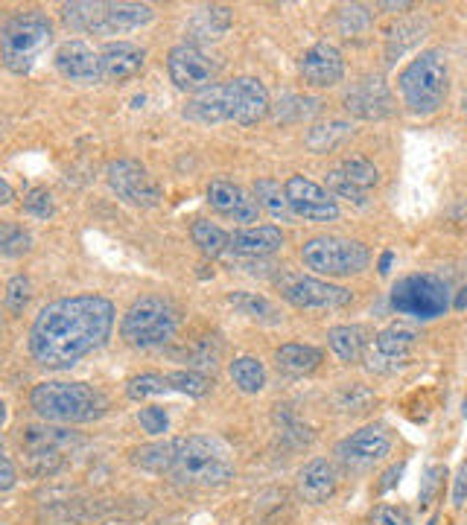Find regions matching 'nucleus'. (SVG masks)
<instances>
[{
	"label": "nucleus",
	"mask_w": 467,
	"mask_h": 525,
	"mask_svg": "<svg viewBox=\"0 0 467 525\" xmlns=\"http://www.w3.org/2000/svg\"><path fill=\"white\" fill-rule=\"evenodd\" d=\"M114 304L103 295H71L41 307L30 327V353L47 371H68L106 345Z\"/></svg>",
	"instance_id": "obj_1"
},
{
	"label": "nucleus",
	"mask_w": 467,
	"mask_h": 525,
	"mask_svg": "<svg viewBox=\"0 0 467 525\" xmlns=\"http://www.w3.org/2000/svg\"><path fill=\"white\" fill-rule=\"evenodd\" d=\"M167 476L184 488H219L234 476V461L228 447L211 435L173 438V464Z\"/></svg>",
	"instance_id": "obj_2"
},
{
	"label": "nucleus",
	"mask_w": 467,
	"mask_h": 525,
	"mask_svg": "<svg viewBox=\"0 0 467 525\" xmlns=\"http://www.w3.org/2000/svg\"><path fill=\"white\" fill-rule=\"evenodd\" d=\"M397 91L403 97V105L418 114L430 117L441 105L447 103L450 91V70L441 50H421L397 76Z\"/></svg>",
	"instance_id": "obj_3"
},
{
	"label": "nucleus",
	"mask_w": 467,
	"mask_h": 525,
	"mask_svg": "<svg viewBox=\"0 0 467 525\" xmlns=\"http://www.w3.org/2000/svg\"><path fill=\"white\" fill-rule=\"evenodd\" d=\"M30 406L47 423H88L106 415V397L88 383H38Z\"/></svg>",
	"instance_id": "obj_4"
},
{
	"label": "nucleus",
	"mask_w": 467,
	"mask_h": 525,
	"mask_svg": "<svg viewBox=\"0 0 467 525\" xmlns=\"http://www.w3.org/2000/svg\"><path fill=\"white\" fill-rule=\"evenodd\" d=\"M152 6L146 3H106V0H76L62 6V18L65 24L73 27L76 33H94V35H120L141 30L152 21Z\"/></svg>",
	"instance_id": "obj_5"
},
{
	"label": "nucleus",
	"mask_w": 467,
	"mask_h": 525,
	"mask_svg": "<svg viewBox=\"0 0 467 525\" xmlns=\"http://www.w3.org/2000/svg\"><path fill=\"white\" fill-rule=\"evenodd\" d=\"M50 41H53V24L47 15L18 12L0 27V59L12 73L24 76L36 68Z\"/></svg>",
	"instance_id": "obj_6"
},
{
	"label": "nucleus",
	"mask_w": 467,
	"mask_h": 525,
	"mask_svg": "<svg viewBox=\"0 0 467 525\" xmlns=\"http://www.w3.org/2000/svg\"><path fill=\"white\" fill-rule=\"evenodd\" d=\"M179 330V310L173 301L161 295H144L138 298L120 321V336L132 348H161L167 345Z\"/></svg>",
	"instance_id": "obj_7"
},
{
	"label": "nucleus",
	"mask_w": 467,
	"mask_h": 525,
	"mask_svg": "<svg viewBox=\"0 0 467 525\" xmlns=\"http://www.w3.org/2000/svg\"><path fill=\"white\" fill-rule=\"evenodd\" d=\"M301 260L307 269L327 278H351L368 269L371 251L360 240L345 237H313L301 245Z\"/></svg>",
	"instance_id": "obj_8"
},
{
	"label": "nucleus",
	"mask_w": 467,
	"mask_h": 525,
	"mask_svg": "<svg viewBox=\"0 0 467 525\" xmlns=\"http://www.w3.org/2000/svg\"><path fill=\"white\" fill-rule=\"evenodd\" d=\"M18 444H21L27 470L33 476H50V473H56L65 464V458L76 447H82V438L76 432H71V429L41 423V426H24Z\"/></svg>",
	"instance_id": "obj_9"
},
{
	"label": "nucleus",
	"mask_w": 467,
	"mask_h": 525,
	"mask_svg": "<svg viewBox=\"0 0 467 525\" xmlns=\"http://www.w3.org/2000/svg\"><path fill=\"white\" fill-rule=\"evenodd\" d=\"M450 289L435 275H409L397 280L392 289V310L400 315H412L418 321H432L447 313Z\"/></svg>",
	"instance_id": "obj_10"
},
{
	"label": "nucleus",
	"mask_w": 467,
	"mask_h": 525,
	"mask_svg": "<svg viewBox=\"0 0 467 525\" xmlns=\"http://www.w3.org/2000/svg\"><path fill=\"white\" fill-rule=\"evenodd\" d=\"M278 286L281 295L298 310H342L354 301L351 289L310 275H281Z\"/></svg>",
	"instance_id": "obj_11"
},
{
	"label": "nucleus",
	"mask_w": 467,
	"mask_h": 525,
	"mask_svg": "<svg viewBox=\"0 0 467 525\" xmlns=\"http://www.w3.org/2000/svg\"><path fill=\"white\" fill-rule=\"evenodd\" d=\"M106 181L108 187L117 193V199H123L126 205L155 208L161 202V184L152 178L144 164H138L132 158L111 161L106 167Z\"/></svg>",
	"instance_id": "obj_12"
},
{
	"label": "nucleus",
	"mask_w": 467,
	"mask_h": 525,
	"mask_svg": "<svg viewBox=\"0 0 467 525\" xmlns=\"http://www.w3.org/2000/svg\"><path fill=\"white\" fill-rule=\"evenodd\" d=\"M167 73H170V82L179 91L199 94V91L216 85L219 62L211 53H205L202 47H196V44H179L167 56Z\"/></svg>",
	"instance_id": "obj_13"
},
{
	"label": "nucleus",
	"mask_w": 467,
	"mask_h": 525,
	"mask_svg": "<svg viewBox=\"0 0 467 525\" xmlns=\"http://www.w3.org/2000/svg\"><path fill=\"white\" fill-rule=\"evenodd\" d=\"M389 453H392V432L383 423L362 426L357 432H351L345 441L336 444V458L351 470H365V467L383 461Z\"/></svg>",
	"instance_id": "obj_14"
},
{
	"label": "nucleus",
	"mask_w": 467,
	"mask_h": 525,
	"mask_svg": "<svg viewBox=\"0 0 467 525\" xmlns=\"http://www.w3.org/2000/svg\"><path fill=\"white\" fill-rule=\"evenodd\" d=\"M284 196L292 216L307 222H333L339 216L336 199L324 190L322 184L310 181L307 175H289L284 184Z\"/></svg>",
	"instance_id": "obj_15"
},
{
	"label": "nucleus",
	"mask_w": 467,
	"mask_h": 525,
	"mask_svg": "<svg viewBox=\"0 0 467 525\" xmlns=\"http://www.w3.org/2000/svg\"><path fill=\"white\" fill-rule=\"evenodd\" d=\"M415 350V333L409 327H400V324H392L386 330H380L374 336V342L365 350V365L368 371L374 374H392L397 368H403L409 362Z\"/></svg>",
	"instance_id": "obj_16"
},
{
	"label": "nucleus",
	"mask_w": 467,
	"mask_h": 525,
	"mask_svg": "<svg viewBox=\"0 0 467 525\" xmlns=\"http://www.w3.org/2000/svg\"><path fill=\"white\" fill-rule=\"evenodd\" d=\"M225 94H228V120H234L240 126L260 123L272 108L266 85L254 76H237V79L225 82Z\"/></svg>",
	"instance_id": "obj_17"
},
{
	"label": "nucleus",
	"mask_w": 467,
	"mask_h": 525,
	"mask_svg": "<svg viewBox=\"0 0 467 525\" xmlns=\"http://www.w3.org/2000/svg\"><path fill=\"white\" fill-rule=\"evenodd\" d=\"M53 62H56V70L71 79V82H79V85H97L103 82V70H100V53L79 41V38H71L65 44L56 47L53 53Z\"/></svg>",
	"instance_id": "obj_18"
},
{
	"label": "nucleus",
	"mask_w": 467,
	"mask_h": 525,
	"mask_svg": "<svg viewBox=\"0 0 467 525\" xmlns=\"http://www.w3.org/2000/svg\"><path fill=\"white\" fill-rule=\"evenodd\" d=\"M395 108V97L389 85L380 76L360 79L348 94H345V111L357 120H383Z\"/></svg>",
	"instance_id": "obj_19"
},
{
	"label": "nucleus",
	"mask_w": 467,
	"mask_h": 525,
	"mask_svg": "<svg viewBox=\"0 0 467 525\" xmlns=\"http://www.w3.org/2000/svg\"><path fill=\"white\" fill-rule=\"evenodd\" d=\"M298 70H301V76L310 88H333L345 76V59L333 44L319 41L310 50H304Z\"/></svg>",
	"instance_id": "obj_20"
},
{
	"label": "nucleus",
	"mask_w": 467,
	"mask_h": 525,
	"mask_svg": "<svg viewBox=\"0 0 467 525\" xmlns=\"http://www.w3.org/2000/svg\"><path fill=\"white\" fill-rule=\"evenodd\" d=\"M208 205L234 222H243L246 228H249V222H257V213H260L257 199H252L240 184L225 181V178H216L208 184Z\"/></svg>",
	"instance_id": "obj_21"
},
{
	"label": "nucleus",
	"mask_w": 467,
	"mask_h": 525,
	"mask_svg": "<svg viewBox=\"0 0 467 525\" xmlns=\"http://www.w3.org/2000/svg\"><path fill=\"white\" fill-rule=\"evenodd\" d=\"M281 248H284V231L275 225H249V228H237L234 234H228V251H234V257L257 260Z\"/></svg>",
	"instance_id": "obj_22"
},
{
	"label": "nucleus",
	"mask_w": 467,
	"mask_h": 525,
	"mask_svg": "<svg viewBox=\"0 0 467 525\" xmlns=\"http://www.w3.org/2000/svg\"><path fill=\"white\" fill-rule=\"evenodd\" d=\"M146 62L144 47L132 44V41H108L100 50V70H103V82H126L135 73H141Z\"/></svg>",
	"instance_id": "obj_23"
},
{
	"label": "nucleus",
	"mask_w": 467,
	"mask_h": 525,
	"mask_svg": "<svg viewBox=\"0 0 467 525\" xmlns=\"http://www.w3.org/2000/svg\"><path fill=\"white\" fill-rule=\"evenodd\" d=\"M339 488V473L333 461L327 458H313L298 470V493L310 505H322Z\"/></svg>",
	"instance_id": "obj_24"
},
{
	"label": "nucleus",
	"mask_w": 467,
	"mask_h": 525,
	"mask_svg": "<svg viewBox=\"0 0 467 525\" xmlns=\"http://www.w3.org/2000/svg\"><path fill=\"white\" fill-rule=\"evenodd\" d=\"M231 24H234V12L228 6H219V3L202 6L187 21V38L196 41V47L208 44V41H219L222 35L231 30Z\"/></svg>",
	"instance_id": "obj_25"
},
{
	"label": "nucleus",
	"mask_w": 467,
	"mask_h": 525,
	"mask_svg": "<svg viewBox=\"0 0 467 525\" xmlns=\"http://www.w3.org/2000/svg\"><path fill=\"white\" fill-rule=\"evenodd\" d=\"M184 120L199 126H216L228 120V94L225 85H211L199 94H193L184 105Z\"/></svg>",
	"instance_id": "obj_26"
},
{
	"label": "nucleus",
	"mask_w": 467,
	"mask_h": 525,
	"mask_svg": "<svg viewBox=\"0 0 467 525\" xmlns=\"http://www.w3.org/2000/svg\"><path fill=\"white\" fill-rule=\"evenodd\" d=\"M275 365L287 377H304V374H313L322 365V350L313 348V345L289 342V345H281L275 350Z\"/></svg>",
	"instance_id": "obj_27"
},
{
	"label": "nucleus",
	"mask_w": 467,
	"mask_h": 525,
	"mask_svg": "<svg viewBox=\"0 0 467 525\" xmlns=\"http://www.w3.org/2000/svg\"><path fill=\"white\" fill-rule=\"evenodd\" d=\"M327 342H330V350L342 362L354 365V362H360L365 356V350H368V330L360 327V324H339V327H330Z\"/></svg>",
	"instance_id": "obj_28"
},
{
	"label": "nucleus",
	"mask_w": 467,
	"mask_h": 525,
	"mask_svg": "<svg viewBox=\"0 0 467 525\" xmlns=\"http://www.w3.org/2000/svg\"><path fill=\"white\" fill-rule=\"evenodd\" d=\"M132 464L146 473L167 476L170 464H173V441H155V444H144V447L132 450Z\"/></svg>",
	"instance_id": "obj_29"
},
{
	"label": "nucleus",
	"mask_w": 467,
	"mask_h": 525,
	"mask_svg": "<svg viewBox=\"0 0 467 525\" xmlns=\"http://www.w3.org/2000/svg\"><path fill=\"white\" fill-rule=\"evenodd\" d=\"M231 380L243 394H257L266 385V368L257 356H237L231 362Z\"/></svg>",
	"instance_id": "obj_30"
},
{
	"label": "nucleus",
	"mask_w": 467,
	"mask_h": 525,
	"mask_svg": "<svg viewBox=\"0 0 467 525\" xmlns=\"http://www.w3.org/2000/svg\"><path fill=\"white\" fill-rule=\"evenodd\" d=\"M351 138V123H345V120H327V123H316L310 132H307V149H313V152H330V149H336L342 140Z\"/></svg>",
	"instance_id": "obj_31"
},
{
	"label": "nucleus",
	"mask_w": 467,
	"mask_h": 525,
	"mask_svg": "<svg viewBox=\"0 0 467 525\" xmlns=\"http://www.w3.org/2000/svg\"><path fill=\"white\" fill-rule=\"evenodd\" d=\"M190 237L205 257H222L228 251V234L219 225H214L211 219H196L193 228H190Z\"/></svg>",
	"instance_id": "obj_32"
},
{
	"label": "nucleus",
	"mask_w": 467,
	"mask_h": 525,
	"mask_svg": "<svg viewBox=\"0 0 467 525\" xmlns=\"http://www.w3.org/2000/svg\"><path fill=\"white\" fill-rule=\"evenodd\" d=\"M228 304H231L234 310H240L243 315L254 318V321H263V324H278V321H281L275 304L266 301L263 295H254V292H231V295H228Z\"/></svg>",
	"instance_id": "obj_33"
},
{
	"label": "nucleus",
	"mask_w": 467,
	"mask_h": 525,
	"mask_svg": "<svg viewBox=\"0 0 467 525\" xmlns=\"http://www.w3.org/2000/svg\"><path fill=\"white\" fill-rule=\"evenodd\" d=\"M254 199H257V205L260 208H266L275 219H281V222H289V219H295L292 216V210L287 205V196H284V187L278 184V181H272V178H260L257 184H254Z\"/></svg>",
	"instance_id": "obj_34"
},
{
	"label": "nucleus",
	"mask_w": 467,
	"mask_h": 525,
	"mask_svg": "<svg viewBox=\"0 0 467 525\" xmlns=\"http://www.w3.org/2000/svg\"><path fill=\"white\" fill-rule=\"evenodd\" d=\"M424 21H400L397 27L389 30V38H386V56H389V62H395L400 59L409 47H415L421 38H424Z\"/></svg>",
	"instance_id": "obj_35"
},
{
	"label": "nucleus",
	"mask_w": 467,
	"mask_h": 525,
	"mask_svg": "<svg viewBox=\"0 0 467 525\" xmlns=\"http://www.w3.org/2000/svg\"><path fill=\"white\" fill-rule=\"evenodd\" d=\"M345 178L351 181V184H357L360 190H371V187H377L380 184V170L368 161V158H345L342 161V167H339Z\"/></svg>",
	"instance_id": "obj_36"
},
{
	"label": "nucleus",
	"mask_w": 467,
	"mask_h": 525,
	"mask_svg": "<svg viewBox=\"0 0 467 525\" xmlns=\"http://www.w3.org/2000/svg\"><path fill=\"white\" fill-rule=\"evenodd\" d=\"M30 245H33L30 231H24L21 225H12V222H0V257L27 254Z\"/></svg>",
	"instance_id": "obj_37"
},
{
	"label": "nucleus",
	"mask_w": 467,
	"mask_h": 525,
	"mask_svg": "<svg viewBox=\"0 0 467 525\" xmlns=\"http://www.w3.org/2000/svg\"><path fill=\"white\" fill-rule=\"evenodd\" d=\"M167 383H170L173 391H181V394H187V397H205V394L211 391V380H208L205 374L193 371V368L170 374Z\"/></svg>",
	"instance_id": "obj_38"
},
{
	"label": "nucleus",
	"mask_w": 467,
	"mask_h": 525,
	"mask_svg": "<svg viewBox=\"0 0 467 525\" xmlns=\"http://www.w3.org/2000/svg\"><path fill=\"white\" fill-rule=\"evenodd\" d=\"M164 391H170V383H167V377H161V374H138V377H132V380L126 383V394H129L132 400L158 397V394H164Z\"/></svg>",
	"instance_id": "obj_39"
},
{
	"label": "nucleus",
	"mask_w": 467,
	"mask_h": 525,
	"mask_svg": "<svg viewBox=\"0 0 467 525\" xmlns=\"http://www.w3.org/2000/svg\"><path fill=\"white\" fill-rule=\"evenodd\" d=\"M327 193H330V196H339V199H348V202L365 208V190H360L357 184H351L342 170H330V173H327Z\"/></svg>",
	"instance_id": "obj_40"
},
{
	"label": "nucleus",
	"mask_w": 467,
	"mask_h": 525,
	"mask_svg": "<svg viewBox=\"0 0 467 525\" xmlns=\"http://www.w3.org/2000/svg\"><path fill=\"white\" fill-rule=\"evenodd\" d=\"M30 298H33V283L30 280L24 278V275L9 280V286H6V307H9V313H24L27 304H30Z\"/></svg>",
	"instance_id": "obj_41"
},
{
	"label": "nucleus",
	"mask_w": 467,
	"mask_h": 525,
	"mask_svg": "<svg viewBox=\"0 0 467 525\" xmlns=\"http://www.w3.org/2000/svg\"><path fill=\"white\" fill-rule=\"evenodd\" d=\"M24 210L38 216V219H50V216L56 213L50 190H47V187H33V190H27V196H24Z\"/></svg>",
	"instance_id": "obj_42"
},
{
	"label": "nucleus",
	"mask_w": 467,
	"mask_h": 525,
	"mask_svg": "<svg viewBox=\"0 0 467 525\" xmlns=\"http://www.w3.org/2000/svg\"><path fill=\"white\" fill-rule=\"evenodd\" d=\"M374 403V394L368 391V388H362V385H351L348 391H342L339 394V409L342 412H365L368 406Z\"/></svg>",
	"instance_id": "obj_43"
},
{
	"label": "nucleus",
	"mask_w": 467,
	"mask_h": 525,
	"mask_svg": "<svg viewBox=\"0 0 467 525\" xmlns=\"http://www.w3.org/2000/svg\"><path fill=\"white\" fill-rule=\"evenodd\" d=\"M371 24V15L365 12V6H345L339 12V27L345 35H357L360 30H368Z\"/></svg>",
	"instance_id": "obj_44"
},
{
	"label": "nucleus",
	"mask_w": 467,
	"mask_h": 525,
	"mask_svg": "<svg viewBox=\"0 0 467 525\" xmlns=\"http://www.w3.org/2000/svg\"><path fill=\"white\" fill-rule=\"evenodd\" d=\"M365 525H412L409 511L400 505H377Z\"/></svg>",
	"instance_id": "obj_45"
},
{
	"label": "nucleus",
	"mask_w": 467,
	"mask_h": 525,
	"mask_svg": "<svg viewBox=\"0 0 467 525\" xmlns=\"http://www.w3.org/2000/svg\"><path fill=\"white\" fill-rule=\"evenodd\" d=\"M138 420H141L144 432H149V435H164V432L170 429V418H167V412H164V409H158V406H146V409H141Z\"/></svg>",
	"instance_id": "obj_46"
},
{
	"label": "nucleus",
	"mask_w": 467,
	"mask_h": 525,
	"mask_svg": "<svg viewBox=\"0 0 467 525\" xmlns=\"http://www.w3.org/2000/svg\"><path fill=\"white\" fill-rule=\"evenodd\" d=\"M15 482H18V470H15L12 458L6 455V450H3V441H0V490L15 488Z\"/></svg>",
	"instance_id": "obj_47"
},
{
	"label": "nucleus",
	"mask_w": 467,
	"mask_h": 525,
	"mask_svg": "<svg viewBox=\"0 0 467 525\" xmlns=\"http://www.w3.org/2000/svg\"><path fill=\"white\" fill-rule=\"evenodd\" d=\"M403 467H406L403 461H400V464H395V467H389V470L383 473V482L377 485V490H380V493H386V490L395 488L397 482H400V476H403Z\"/></svg>",
	"instance_id": "obj_48"
},
{
	"label": "nucleus",
	"mask_w": 467,
	"mask_h": 525,
	"mask_svg": "<svg viewBox=\"0 0 467 525\" xmlns=\"http://www.w3.org/2000/svg\"><path fill=\"white\" fill-rule=\"evenodd\" d=\"M467 499V464L459 470V476H456V488H453V505L456 508H462Z\"/></svg>",
	"instance_id": "obj_49"
},
{
	"label": "nucleus",
	"mask_w": 467,
	"mask_h": 525,
	"mask_svg": "<svg viewBox=\"0 0 467 525\" xmlns=\"http://www.w3.org/2000/svg\"><path fill=\"white\" fill-rule=\"evenodd\" d=\"M438 476H444V467H432L427 473V488L421 490V502H430L432 490L438 488Z\"/></svg>",
	"instance_id": "obj_50"
},
{
	"label": "nucleus",
	"mask_w": 467,
	"mask_h": 525,
	"mask_svg": "<svg viewBox=\"0 0 467 525\" xmlns=\"http://www.w3.org/2000/svg\"><path fill=\"white\" fill-rule=\"evenodd\" d=\"M12 199H15V193H12V184H9V181L0 175V208H3V205H9Z\"/></svg>",
	"instance_id": "obj_51"
},
{
	"label": "nucleus",
	"mask_w": 467,
	"mask_h": 525,
	"mask_svg": "<svg viewBox=\"0 0 467 525\" xmlns=\"http://www.w3.org/2000/svg\"><path fill=\"white\" fill-rule=\"evenodd\" d=\"M392 263H395V254L392 251H383V257H380V275H389L392 272Z\"/></svg>",
	"instance_id": "obj_52"
},
{
	"label": "nucleus",
	"mask_w": 467,
	"mask_h": 525,
	"mask_svg": "<svg viewBox=\"0 0 467 525\" xmlns=\"http://www.w3.org/2000/svg\"><path fill=\"white\" fill-rule=\"evenodd\" d=\"M380 9H392V12H395V9H412V3H409V0H386V3H380Z\"/></svg>",
	"instance_id": "obj_53"
},
{
	"label": "nucleus",
	"mask_w": 467,
	"mask_h": 525,
	"mask_svg": "<svg viewBox=\"0 0 467 525\" xmlns=\"http://www.w3.org/2000/svg\"><path fill=\"white\" fill-rule=\"evenodd\" d=\"M453 307H456V310H467V286H462V289H459V295H456Z\"/></svg>",
	"instance_id": "obj_54"
},
{
	"label": "nucleus",
	"mask_w": 467,
	"mask_h": 525,
	"mask_svg": "<svg viewBox=\"0 0 467 525\" xmlns=\"http://www.w3.org/2000/svg\"><path fill=\"white\" fill-rule=\"evenodd\" d=\"M3 423H6V403L0 400V426H3Z\"/></svg>",
	"instance_id": "obj_55"
},
{
	"label": "nucleus",
	"mask_w": 467,
	"mask_h": 525,
	"mask_svg": "<svg viewBox=\"0 0 467 525\" xmlns=\"http://www.w3.org/2000/svg\"><path fill=\"white\" fill-rule=\"evenodd\" d=\"M465 418H467V400H465Z\"/></svg>",
	"instance_id": "obj_56"
},
{
	"label": "nucleus",
	"mask_w": 467,
	"mask_h": 525,
	"mask_svg": "<svg viewBox=\"0 0 467 525\" xmlns=\"http://www.w3.org/2000/svg\"><path fill=\"white\" fill-rule=\"evenodd\" d=\"M427 525H435V520H430V523H427Z\"/></svg>",
	"instance_id": "obj_57"
}]
</instances>
